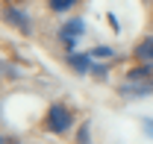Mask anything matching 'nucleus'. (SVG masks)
<instances>
[{"instance_id":"1","label":"nucleus","mask_w":153,"mask_h":144,"mask_svg":"<svg viewBox=\"0 0 153 144\" xmlns=\"http://www.w3.org/2000/svg\"><path fill=\"white\" fill-rule=\"evenodd\" d=\"M71 126H74V109L68 106V103H53V106H47L44 121H41V129H44V132L62 135V132H68Z\"/></svg>"},{"instance_id":"2","label":"nucleus","mask_w":153,"mask_h":144,"mask_svg":"<svg viewBox=\"0 0 153 144\" xmlns=\"http://www.w3.org/2000/svg\"><path fill=\"white\" fill-rule=\"evenodd\" d=\"M0 18H3V24L15 27L21 33H30V30H33V27H30V15H27L24 9H18V3H6V6L0 9Z\"/></svg>"},{"instance_id":"3","label":"nucleus","mask_w":153,"mask_h":144,"mask_svg":"<svg viewBox=\"0 0 153 144\" xmlns=\"http://www.w3.org/2000/svg\"><path fill=\"white\" fill-rule=\"evenodd\" d=\"M91 65H94L91 53H68V68L74 73H91Z\"/></svg>"},{"instance_id":"4","label":"nucleus","mask_w":153,"mask_h":144,"mask_svg":"<svg viewBox=\"0 0 153 144\" xmlns=\"http://www.w3.org/2000/svg\"><path fill=\"white\" fill-rule=\"evenodd\" d=\"M135 62H144V65H153V36H144L133 50Z\"/></svg>"},{"instance_id":"5","label":"nucleus","mask_w":153,"mask_h":144,"mask_svg":"<svg viewBox=\"0 0 153 144\" xmlns=\"http://www.w3.org/2000/svg\"><path fill=\"white\" fill-rule=\"evenodd\" d=\"M127 82H147V79H153V65H144V62H138V65H133V68H127Z\"/></svg>"},{"instance_id":"6","label":"nucleus","mask_w":153,"mask_h":144,"mask_svg":"<svg viewBox=\"0 0 153 144\" xmlns=\"http://www.w3.org/2000/svg\"><path fill=\"white\" fill-rule=\"evenodd\" d=\"M82 33H85V21L82 18H71L59 27V38H79Z\"/></svg>"},{"instance_id":"7","label":"nucleus","mask_w":153,"mask_h":144,"mask_svg":"<svg viewBox=\"0 0 153 144\" xmlns=\"http://www.w3.org/2000/svg\"><path fill=\"white\" fill-rule=\"evenodd\" d=\"M121 94H124V97H144V94H153V79H147V82H124V85H121Z\"/></svg>"},{"instance_id":"8","label":"nucleus","mask_w":153,"mask_h":144,"mask_svg":"<svg viewBox=\"0 0 153 144\" xmlns=\"http://www.w3.org/2000/svg\"><path fill=\"white\" fill-rule=\"evenodd\" d=\"M76 0H47V9L53 12V15H59V12H68V9H74Z\"/></svg>"},{"instance_id":"9","label":"nucleus","mask_w":153,"mask_h":144,"mask_svg":"<svg viewBox=\"0 0 153 144\" xmlns=\"http://www.w3.org/2000/svg\"><path fill=\"white\" fill-rule=\"evenodd\" d=\"M91 56H94V59H112V47H103V44H100V47L91 50Z\"/></svg>"},{"instance_id":"10","label":"nucleus","mask_w":153,"mask_h":144,"mask_svg":"<svg viewBox=\"0 0 153 144\" xmlns=\"http://www.w3.org/2000/svg\"><path fill=\"white\" fill-rule=\"evenodd\" d=\"M91 73H94V79H106L109 76V68L106 65H91Z\"/></svg>"},{"instance_id":"11","label":"nucleus","mask_w":153,"mask_h":144,"mask_svg":"<svg viewBox=\"0 0 153 144\" xmlns=\"http://www.w3.org/2000/svg\"><path fill=\"white\" fill-rule=\"evenodd\" d=\"M141 129H144V132L153 138V118H144V121H141Z\"/></svg>"},{"instance_id":"12","label":"nucleus","mask_w":153,"mask_h":144,"mask_svg":"<svg viewBox=\"0 0 153 144\" xmlns=\"http://www.w3.org/2000/svg\"><path fill=\"white\" fill-rule=\"evenodd\" d=\"M76 141H88V129H85V126H79V129H76V135H74Z\"/></svg>"},{"instance_id":"13","label":"nucleus","mask_w":153,"mask_h":144,"mask_svg":"<svg viewBox=\"0 0 153 144\" xmlns=\"http://www.w3.org/2000/svg\"><path fill=\"white\" fill-rule=\"evenodd\" d=\"M62 44H65V50L71 53V50H74V47H76V38H62Z\"/></svg>"},{"instance_id":"14","label":"nucleus","mask_w":153,"mask_h":144,"mask_svg":"<svg viewBox=\"0 0 153 144\" xmlns=\"http://www.w3.org/2000/svg\"><path fill=\"white\" fill-rule=\"evenodd\" d=\"M0 141H3V144H6V141H12V138H9V135H0Z\"/></svg>"},{"instance_id":"15","label":"nucleus","mask_w":153,"mask_h":144,"mask_svg":"<svg viewBox=\"0 0 153 144\" xmlns=\"http://www.w3.org/2000/svg\"><path fill=\"white\" fill-rule=\"evenodd\" d=\"M6 3H27V0H6Z\"/></svg>"}]
</instances>
